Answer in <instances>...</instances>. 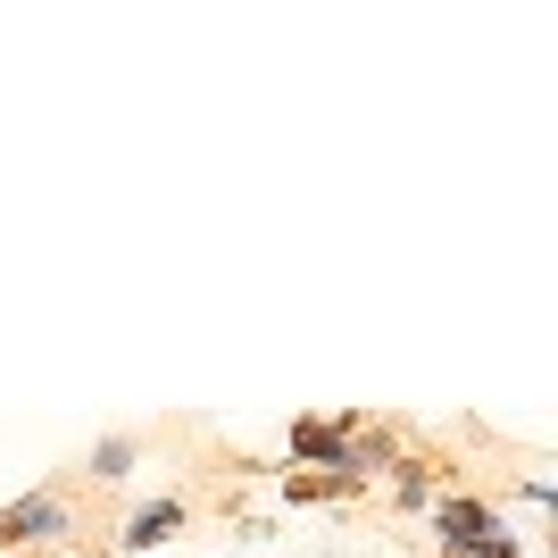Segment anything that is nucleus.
<instances>
[{
	"label": "nucleus",
	"mask_w": 558,
	"mask_h": 558,
	"mask_svg": "<svg viewBox=\"0 0 558 558\" xmlns=\"http://www.w3.org/2000/svg\"><path fill=\"white\" fill-rule=\"evenodd\" d=\"M93 475H100V484H125V475H134V442H125V434H109V442L93 450Z\"/></svg>",
	"instance_id": "nucleus-3"
},
{
	"label": "nucleus",
	"mask_w": 558,
	"mask_h": 558,
	"mask_svg": "<svg viewBox=\"0 0 558 558\" xmlns=\"http://www.w3.org/2000/svg\"><path fill=\"white\" fill-rule=\"evenodd\" d=\"M175 525H184V500H150V509L125 517V534H117V542H125V550H159Z\"/></svg>",
	"instance_id": "nucleus-2"
},
{
	"label": "nucleus",
	"mask_w": 558,
	"mask_h": 558,
	"mask_svg": "<svg viewBox=\"0 0 558 558\" xmlns=\"http://www.w3.org/2000/svg\"><path fill=\"white\" fill-rule=\"evenodd\" d=\"M68 534V509L50 500V492H34V500H17V509H0V550H17V542H59Z\"/></svg>",
	"instance_id": "nucleus-1"
}]
</instances>
